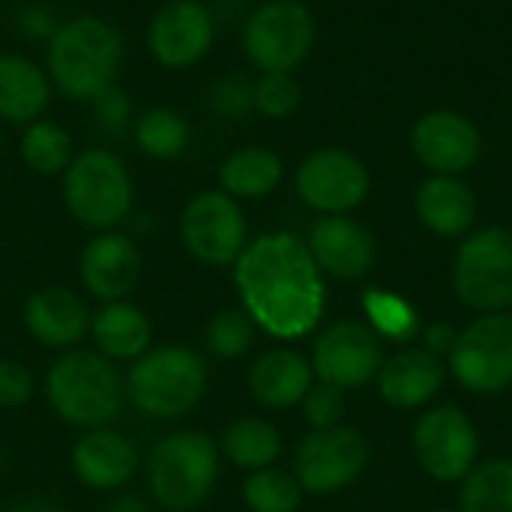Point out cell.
<instances>
[{"mask_svg": "<svg viewBox=\"0 0 512 512\" xmlns=\"http://www.w3.org/2000/svg\"><path fill=\"white\" fill-rule=\"evenodd\" d=\"M234 282L246 315L276 339L312 333L324 315L327 288L309 246L288 234H264L234 261Z\"/></svg>", "mask_w": 512, "mask_h": 512, "instance_id": "1", "label": "cell"}, {"mask_svg": "<svg viewBox=\"0 0 512 512\" xmlns=\"http://www.w3.org/2000/svg\"><path fill=\"white\" fill-rule=\"evenodd\" d=\"M123 36L99 15H75L54 27L45 48V72L54 90L75 102H93L117 84Z\"/></svg>", "mask_w": 512, "mask_h": 512, "instance_id": "2", "label": "cell"}, {"mask_svg": "<svg viewBox=\"0 0 512 512\" xmlns=\"http://www.w3.org/2000/svg\"><path fill=\"white\" fill-rule=\"evenodd\" d=\"M45 393L60 420L81 429H102L120 414L126 387L108 357L72 348L48 369Z\"/></svg>", "mask_w": 512, "mask_h": 512, "instance_id": "3", "label": "cell"}, {"mask_svg": "<svg viewBox=\"0 0 512 512\" xmlns=\"http://www.w3.org/2000/svg\"><path fill=\"white\" fill-rule=\"evenodd\" d=\"M123 387L135 408L147 417L177 420L204 399L207 363L186 345L150 348L132 363Z\"/></svg>", "mask_w": 512, "mask_h": 512, "instance_id": "4", "label": "cell"}, {"mask_svg": "<svg viewBox=\"0 0 512 512\" xmlns=\"http://www.w3.org/2000/svg\"><path fill=\"white\" fill-rule=\"evenodd\" d=\"M66 210L93 231H114L132 210V177L123 159L105 147L78 153L63 171Z\"/></svg>", "mask_w": 512, "mask_h": 512, "instance_id": "5", "label": "cell"}, {"mask_svg": "<svg viewBox=\"0 0 512 512\" xmlns=\"http://www.w3.org/2000/svg\"><path fill=\"white\" fill-rule=\"evenodd\" d=\"M219 474L216 441L204 432L186 429L162 438L147 462V483L159 507L186 512L198 507Z\"/></svg>", "mask_w": 512, "mask_h": 512, "instance_id": "6", "label": "cell"}, {"mask_svg": "<svg viewBox=\"0 0 512 512\" xmlns=\"http://www.w3.org/2000/svg\"><path fill=\"white\" fill-rule=\"evenodd\" d=\"M453 288L468 309L483 315L512 309V228H483L459 246Z\"/></svg>", "mask_w": 512, "mask_h": 512, "instance_id": "7", "label": "cell"}, {"mask_svg": "<svg viewBox=\"0 0 512 512\" xmlns=\"http://www.w3.org/2000/svg\"><path fill=\"white\" fill-rule=\"evenodd\" d=\"M315 45V18L300 0H267L243 27L246 57L261 72H294Z\"/></svg>", "mask_w": 512, "mask_h": 512, "instance_id": "8", "label": "cell"}, {"mask_svg": "<svg viewBox=\"0 0 512 512\" xmlns=\"http://www.w3.org/2000/svg\"><path fill=\"white\" fill-rule=\"evenodd\" d=\"M450 372L477 396H495L512 387V315L486 312L459 330L450 351Z\"/></svg>", "mask_w": 512, "mask_h": 512, "instance_id": "9", "label": "cell"}, {"mask_svg": "<svg viewBox=\"0 0 512 512\" xmlns=\"http://www.w3.org/2000/svg\"><path fill=\"white\" fill-rule=\"evenodd\" d=\"M369 462L366 438L351 426L309 432L294 453V477L303 492L333 495L348 489Z\"/></svg>", "mask_w": 512, "mask_h": 512, "instance_id": "10", "label": "cell"}, {"mask_svg": "<svg viewBox=\"0 0 512 512\" xmlns=\"http://www.w3.org/2000/svg\"><path fill=\"white\" fill-rule=\"evenodd\" d=\"M180 240L201 264H234L246 249V216L231 195L222 189H207L183 207Z\"/></svg>", "mask_w": 512, "mask_h": 512, "instance_id": "11", "label": "cell"}, {"mask_svg": "<svg viewBox=\"0 0 512 512\" xmlns=\"http://www.w3.org/2000/svg\"><path fill=\"white\" fill-rule=\"evenodd\" d=\"M477 450V429L456 405H441L423 414L414 426V456L420 468L441 483L465 480L474 468Z\"/></svg>", "mask_w": 512, "mask_h": 512, "instance_id": "12", "label": "cell"}, {"mask_svg": "<svg viewBox=\"0 0 512 512\" xmlns=\"http://www.w3.org/2000/svg\"><path fill=\"white\" fill-rule=\"evenodd\" d=\"M384 366L381 336L360 321H339L327 327L312 348V372L339 390L363 387L378 378Z\"/></svg>", "mask_w": 512, "mask_h": 512, "instance_id": "13", "label": "cell"}, {"mask_svg": "<svg viewBox=\"0 0 512 512\" xmlns=\"http://www.w3.org/2000/svg\"><path fill=\"white\" fill-rule=\"evenodd\" d=\"M369 171L366 165L339 147L318 150L303 159L297 168V195L318 213L345 216L360 207L369 195Z\"/></svg>", "mask_w": 512, "mask_h": 512, "instance_id": "14", "label": "cell"}, {"mask_svg": "<svg viewBox=\"0 0 512 512\" xmlns=\"http://www.w3.org/2000/svg\"><path fill=\"white\" fill-rule=\"evenodd\" d=\"M216 39V18L201 0H168L147 21V48L165 69L195 66Z\"/></svg>", "mask_w": 512, "mask_h": 512, "instance_id": "15", "label": "cell"}, {"mask_svg": "<svg viewBox=\"0 0 512 512\" xmlns=\"http://www.w3.org/2000/svg\"><path fill=\"white\" fill-rule=\"evenodd\" d=\"M411 147L429 171L456 177L480 159L483 138L465 114L441 108L423 114L414 123Z\"/></svg>", "mask_w": 512, "mask_h": 512, "instance_id": "16", "label": "cell"}, {"mask_svg": "<svg viewBox=\"0 0 512 512\" xmlns=\"http://www.w3.org/2000/svg\"><path fill=\"white\" fill-rule=\"evenodd\" d=\"M141 270V249L120 231H99L81 252V282L102 303H114L132 294Z\"/></svg>", "mask_w": 512, "mask_h": 512, "instance_id": "17", "label": "cell"}, {"mask_svg": "<svg viewBox=\"0 0 512 512\" xmlns=\"http://www.w3.org/2000/svg\"><path fill=\"white\" fill-rule=\"evenodd\" d=\"M309 252L318 264V270L357 282L363 279L378 258L375 237L348 216H324L309 231Z\"/></svg>", "mask_w": 512, "mask_h": 512, "instance_id": "18", "label": "cell"}, {"mask_svg": "<svg viewBox=\"0 0 512 512\" xmlns=\"http://www.w3.org/2000/svg\"><path fill=\"white\" fill-rule=\"evenodd\" d=\"M24 327L45 348H72L90 330V312L84 300L69 288L33 291L24 303Z\"/></svg>", "mask_w": 512, "mask_h": 512, "instance_id": "19", "label": "cell"}, {"mask_svg": "<svg viewBox=\"0 0 512 512\" xmlns=\"http://www.w3.org/2000/svg\"><path fill=\"white\" fill-rule=\"evenodd\" d=\"M75 477L99 492L120 489L138 471V450L132 441L111 429H90L72 450Z\"/></svg>", "mask_w": 512, "mask_h": 512, "instance_id": "20", "label": "cell"}, {"mask_svg": "<svg viewBox=\"0 0 512 512\" xmlns=\"http://www.w3.org/2000/svg\"><path fill=\"white\" fill-rule=\"evenodd\" d=\"M441 384H444V363L426 348H405L390 360H384L378 372V390L384 402L405 411L435 399Z\"/></svg>", "mask_w": 512, "mask_h": 512, "instance_id": "21", "label": "cell"}, {"mask_svg": "<svg viewBox=\"0 0 512 512\" xmlns=\"http://www.w3.org/2000/svg\"><path fill=\"white\" fill-rule=\"evenodd\" d=\"M312 363L291 348L261 354L249 372L252 396L267 408H291L312 390Z\"/></svg>", "mask_w": 512, "mask_h": 512, "instance_id": "22", "label": "cell"}, {"mask_svg": "<svg viewBox=\"0 0 512 512\" xmlns=\"http://www.w3.org/2000/svg\"><path fill=\"white\" fill-rule=\"evenodd\" d=\"M51 102L48 72L24 54H0V120L33 123Z\"/></svg>", "mask_w": 512, "mask_h": 512, "instance_id": "23", "label": "cell"}, {"mask_svg": "<svg viewBox=\"0 0 512 512\" xmlns=\"http://www.w3.org/2000/svg\"><path fill=\"white\" fill-rule=\"evenodd\" d=\"M414 204H417L420 222L438 237L468 234V228L474 225V216H477L474 192L459 177H447V174L429 177L417 189Z\"/></svg>", "mask_w": 512, "mask_h": 512, "instance_id": "24", "label": "cell"}, {"mask_svg": "<svg viewBox=\"0 0 512 512\" xmlns=\"http://www.w3.org/2000/svg\"><path fill=\"white\" fill-rule=\"evenodd\" d=\"M90 330L96 351L108 360H138L144 351H150V321L135 303H105L90 318Z\"/></svg>", "mask_w": 512, "mask_h": 512, "instance_id": "25", "label": "cell"}, {"mask_svg": "<svg viewBox=\"0 0 512 512\" xmlns=\"http://www.w3.org/2000/svg\"><path fill=\"white\" fill-rule=\"evenodd\" d=\"M282 159L267 147H240L219 168V186L225 195L264 198L282 183Z\"/></svg>", "mask_w": 512, "mask_h": 512, "instance_id": "26", "label": "cell"}, {"mask_svg": "<svg viewBox=\"0 0 512 512\" xmlns=\"http://www.w3.org/2000/svg\"><path fill=\"white\" fill-rule=\"evenodd\" d=\"M222 450L225 456L246 471H261L270 468L279 453H282V438L276 432V426H270L267 420L258 417H240L234 420L225 435H222Z\"/></svg>", "mask_w": 512, "mask_h": 512, "instance_id": "27", "label": "cell"}, {"mask_svg": "<svg viewBox=\"0 0 512 512\" xmlns=\"http://www.w3.org/2000/svg\"><path fill=\"white\" fill-rule=\"evenodd\" d=\"M21 159L24 165L33 171V174H42V177H54V174H63L69 168V162L75 159V150H72V135L54 123V120H33L27 123L24 135H21Z\"/></svg>", "mask_w": 512, "mask_h": 512, "instance_id": "28", "label": "cell"}, {"mask_svg": "<svg viewBox=\"0 0 512 512\" xmlns=\"http://www.w3.org/2000/svg\"><path fill=\"white\" fill-rule=\"evenodd\" d=\"M462 512H512V462L492 459L474 465L462 480L459 492Z\"/></svg>", "mask_w": 512, "mask_h": 512, "instance_id": "29", "label": "cell"}, {"mask_svg": "<svg viewBox=\"0 0 512 512\" xmlns=\"http://www.w3.org/2000/svg\"><path fill=\"white\" fill-rule=\"evenodd\" d=\"M189 138V120L168 105H156L135 120V144L150 159H177L189 147Z\"/></svg>", "mask_w": 512, "mask_h": 512, "instance_id": "30", "label": "cell"}, {"mask_svg": "<svg viewBox=\"0 0 512 512\" xmlns=\"http://www.w3.org/2000/svg\"><path fill=\"white\" fill-rule=\"evenodd\" d=\"M363 309H366V318L372 321V330L378 336H387V339H396V342H411L420 336V315L417 309L393 294V291H381V288H369L363 294Z\"/></svg>", "mask_w": 512, "mask_h": 512, "instance_id": "31", "label": "cell"}, {"mask_svg": "<svg viewBox=\"0 0 512 512\" xmlns=\"http://www.w3.org/2000/svg\"><path fill=\"white\" fill-rule=\"evenodd\" d=\"M243 501L252 512H297L303 501V486L294 474L279 468L252 471L243 486Z\"/></svg>", "mask_w": 512, "mask_h": 512, "instance_id": "32", "label": "cell"}, {"mask_svg": "<svg viewBox=\"0 0 512 512\" xmlns=\"http://www.w3.org/2000/svg\"><path fill=\"white\" fill-rule=\"evenodd\" d=\"M204 339H207L210 354H216L219 360H234L252 348L255 321L246 315V309H225L210 318Z\"/></svg>", "mask_w": 512, "mask_h": 512, "instance_id": "33", "label": "cell"}, {"mask_svg": "<svg viewBox=\"0 0 512 512\" xmlns=\"http://www.w3.org/2000/svg\"><path fill=\"white\" fill-rule=\"evenodd\" d=\"M300 99L303 93L291 72H264L261 81L252 87V105L270 120L291 117L300 108Z\"/></svg>", "mask_w": 512, "mask_h": 512, "instance_id": "34", "label": "cell"}, {"mask_svg": "<svg viewBox=\"0 0 512 512\" xmlns=\"http://www.w3.org/2000/svg\"><path fill=\"white\" fill-rule=\"evenodd\" d=\"M303 414L309 420L312 429H330L339 426L342 414H345V390L333 387V384H318L303 396Z\"/></svg>", "mask_w": 512, "mask_h": 512, "instance_id": "35", "label": "cell"}, {"mask_svg": "<svg viewBox=\"0 0 512 512\" xmlns=\"http://www.w3.org/2000/svg\"><path fill=\"white\" fill-rule=\"evenodd\" d=\"M33 396V375L15 363L0 360V408H21Z\"/></svg>", "mask_w": 512, "mask_h": 512, "instance_id": "36", "label": "cell"}, {"mask_svg": "<svg viewBox=\"0 0 512 512\" xmlns=\"http://www.w3.org/2000/svg\"><path fill=\"white\" fill-rule=\"evenodd\" d=\"M93 111H96V120L105 126V129H123L126 120L132 117V102L126 96L123 87H108L105 93H99L93 99Z\"/></svg>", "mask_w": 512, "mask_h": 512, "instance_id": "37", "label": "cell"}, {"mask_svg": "<svg viewBox=\"0 0 512 512\" xmlns=\"http://www.w3.org/2000/svg\"><path fill=\"white\" fill-rule=\"evenodd\" d=\"M213 108L228 114V117H237L243 111L252 108V87L243 81V78H225L213 87Z\"/></svg>", "mask_w": 512, "mask_h": 512, "instance_id": "38", "label": "cell"}, {"mask_svg": "<svg viewBox=\"0 0 512 512\" xmlns=\"http://www.w3.org/2000/svg\"><path fill=\"white\" fill-rule=\"evenodd\" d=\"M456 339H459V330L450 327V324H429V327L423 330V345H426V351L435 354V357H441V354L450 357Z\"/></svg>", "mask_w": 512, "mask_h": 512, "instance_id": "39", "label": "cell"}, {"mask_svg": "<svg viewBox=\"0 0 512 512\" xmlns=\"http://www.w3.org/2000/svg\"><path fill=\"white\" fill-rule=\"evenodd\" d=\"M6 512H66L57 501L51 498H42V495H30V498H21L15 504H9Z\"/></svg>", "mask_w": 512, "mask_h": 512, "instance_id": "40", "label": "cell"}, {"mask_svg": "<svg viewBox=\"0 0 512 512\" xmlns=\"http://www.w3.org/2000/svg\"><path fill=\"white\" fill-rule=\"evenodd\" d=\"M105 512H150L147 510V504L141 501V498H135V495H120V498H114Z\"/></svg>", "mask_w": 512, "mask_h": 512, "instance_id": "41", "label": "cell"}, {"mask_svg": "<svg viewBox=\"0 0 512 512\" xmlns=\"http://www.w3.org/2000/svg\"><path fill=\"white\" fill-rule=\"evenodd\" d=\"M435 512H447V510H435Z\"/></svg>", "mask_w": 512, "mask_h": 512, "instance_id": "42", "label": "cell"}]
</instances>
